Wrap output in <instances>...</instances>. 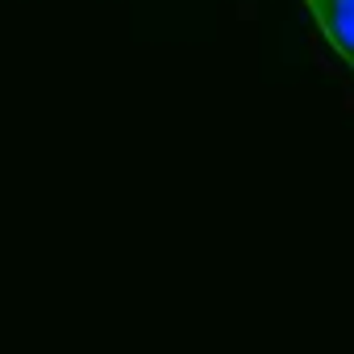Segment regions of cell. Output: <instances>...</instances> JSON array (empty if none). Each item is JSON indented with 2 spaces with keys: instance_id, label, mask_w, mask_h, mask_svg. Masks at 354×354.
Wrapping results in <instances>:
<instances>
[{
  "instance_id": "cell-1",
  "label": "cell",
  "mask_w": 354,
  "mask_h": 354,
  "mask_svg": "<svg viewBox=\"0 0 354 354\" xmlns=\"http://www.w3.org/2000/svg\"><path fill=\"white\" fill-rule=\"evenodd\" d=\"M313 9L321 34L329 38V46L346 59V67L354 71V0H304Z\"/></svg>"
}]
</instances>
